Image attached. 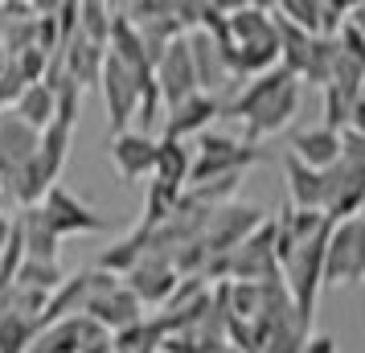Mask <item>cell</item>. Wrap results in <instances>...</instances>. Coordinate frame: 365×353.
I'll return each mask as SVG.
<instances>
[{
	"mask_svg": "<svg viewBox=\"0 0 365 353\" xmlns=\"http://www.w3.org/2000/svg\"><path fill=\"white\" fill-rule=\"evenodd\" d=\"M299 78L287 74L283 66L267 70L259 78L242 83V91L234 99H222V116L226 119H238L242 123V144H255L267 135L283 132L299 111Z\"/></svg>",
	"mask_w": 365,
	"mask_h": 353,
	"instance_id": "obj_1",
	"label": "cell"
},
{
	"mask_svg": "<svg viewBox=\"0 0 365 353\" xmlns=\"http://www.w3.org/2000/svg\"><path fill=\"white\" fill-rule=\"evenodd\" d=\"M222 58L234 83H250L279 66V25L271 4H226V41Z\"/></svg>",
	"mask_w": 365,
	"mask_h": 353,
	"instance_id": "obj_2",
	"label": "cell"
},
{
	"mask_svg": "<svg viewBox=\"0 0 365 353\" xmlns=\"http://www.w3.org/2000/svg\"><path fill=\"white\" fill-rule=\"evenodd\" d=\"M259 160H263V148L242 144V140L222 132H205L197 135V156H193V168H189V185H205V181H217V177H247V168H255Z\"/></svg>",
	"mask_w": 365,
	"mask_h": 353,
	"instance_id": "obj_3",
	"label": "cell"
},
{
	"mask_svg": "<svg viewBox=\"0 0 365 353\" xmlns=\"http://www.w3.org/2000/svg\"><path fill=\"white\" fill-rule=\"evenodd\" d=\"M86 317L103 324L107 333L115 337L123 329H132L135 320H144V304L135 300L132 292L123 287L119 275H107V271L91 267V296H86Z\"/></svg>",
	"mask_w": 365,
	"mask_h": 353,
	"instance_id": "obj_4",
	"label": "cell"
},
{
	"mask_svg": "<svg viewBox=\"0 0 365 353\" xmlns=\"http://www.w3.org/2000/svg\"><path fill=\"white\" fill-rule=\"evenodd\" d=\"M365 280V222H332L324 242V287H349Z\"/></svg>",
	"mask_w": 365,
	"mask_h": 353,
	"instance_id": "obj_5",
	"label": "cell"
},
{
	"mask_svg": "<svg viewBox=\"0 0 365 353\" xmlns=\"http://www.w3.org/2000/svg\"><path fill=\"white\" fill-rule=\"evenodd\" d=\"M41 214H46V222L53 226V235L58 238H74V235H99V230H107V218H103L95 205H86L74 189H66L62 181L41 198Z\"/></svg>",
	"mask_w": 365,
	"mask_h": 353,
	"instance_id": "obj_6",
	"label": "cell"
},
{
	"mask_svg": "<svg viewBox=\"0 0 365 353\" xmlns=\"http://www.w3.org/2000/svg\"><path fill=\"white\" fill-rule=\"evenodd\" d=\"M263 222H267V214L259 210V205L230 202V205H222V210H214V214H210L205 230H201V242H205L210 259H217V255H230L238 242H247V238L255 235Z\"/></svg>",
	"mask_w": 365,
	"mask_h": 353,
	"instance_id": "obj_7",
	"label": "cell"
},
{
	"mask_svg": "<svg viewBox=\"0 0 365 353\" xmlns=\"http://www.w3.org/2000/svg\"><path fill=\"white\" fill-rule=\"evenodd\" d=\"M152 78H156V91H160V107L173 111L177 103H185L189 95H197V74H193V58H189V41L177 37L160 62L152 66Z\"/></svg>",
	"mask_w": 365,
	"mask_h": 353,
	"instance_id": "obj_8",
	"label": "cell"
},
{
	"mask_svg": "<svg viewBox=\"0 0 365 353\" xmlns=\"http://www.w3.org/2000/svg\"><path fill=\"white\" fill-rule=\"evenodd\" d=\"M37 135L41 132H34L13 107H0V181H4V189L13 185L25 173V165L34 160Z\"/></svg>",
	"mask_w": 365,
	"mask_h": 353,
	"instance_id": "obj_9",
	"label": "cell"
},
{
	"mask_svg": "<svg viewBox=\"0 0 365 353\" xmlns=\"http://www.w3.org/2000/svg\"><path fill=\"white\" fill-rule=\"evenodd\" d=\"M177 284H181V275L173 267V259H160V255H144V259L123 275V287H128L144 308H165L168 296L177 292Z\"/></svg>",
	"mask_w": 365,
	"mask_h": 353,
	"instance_id": "obj_10",
	"label": "cell"
},
{
	"mask_svg": "<svg viewBox=\"0 0 365 353\" xmlns=\"http://www.w3.org/2000/svg\"><path fill=\"white\" fill-rule=\"evenodd\" d=\"M111 165L123 185L135 181H152V165H156V140L148 132H119L111 135Z\"/></svg>",
	"mask_w": 365,
	"mask_h": 353,
	"instance_id": "obj_11",
	"label": "cell"
},
{
	"mask_svg": "<svg viewBox=\"0 0 365 353\" xmlns=\"http://www.w3.org/2000/svg\"><path fill=\"white\" fill-rule=\"evenodd\" d=\"M185 41H189V58H193L197 91H201V95H214V99H222V91H226V86H234V74H230V66H226V58H222V46H217L210 34H201V29L185 34Z\"/></svg>",
	"mask_w": 365,
	"mask_h": 353,
	"instance_id": "obj_12",
	"label": "cell"
},
{
	"mask_svg": "<svg viewBox=\"0 0 365 353\" xmlns=\"http://www.w3.org/2000/svg\"><path fill=\"white\" fill-rule=\"evenodd\" d=\"M222 116V99L214 95H189L185 103H177L173 111H165V140H189V135H205L210 123Z\"/></svg>",
	"mask_w": 365,
	"mask_h": 353,
	"instance_id": "obj_13",
	"label": "cell"
},
{
	"mask_svg": "<svg viewBox=\"0 0 365 353\" xmlns=\"http://www.w3.org/2000/svg\"><path fill=\"white\" fill-rule=\"evenodd\" d=\"M292 156H296L299 165L316 168V173H329L336 160H341V135L329 132L324 123L320 128H308V132H296L292 135Z\"/></svg>",
	"mask_w": 365,
	"mask_h": 353,
	"instance_id": "obj_14",
	"label": "cell"
},
{
	"mask_svg": "<svg viewBox=\"0 0 365 353\" xmlns=\"http://www.w3.org/2000/svg\"><path fill=\"white\" fill-rule=\"evenodd\" d=\"M21 235V247H25V259H58V247H62V238L53 235V226L46 222L41 214V205H25L17 218H13Z\"/></svg>",
	"mask_w": 365,
	"mask_h": 353,
	"instance_id": "obj_15",
	"label": "cell"
},
{
	"mask_svg": "<svg viewBox=\"0 0 365 353\" xmlns=\"http://www.w3.org/2000/svg\"><path fill=\"white\" fill-rule=\"evenodd\" d=\"M86 296H91V271H74V275H66V284L58 287V292H50V300H46L41 329H46V324H58V320L86 317Z\"/></svg>",
	"mask_w": 365,
	"mask_h": 353,
	"instance_id": "obj_16",
	"label": "cell"
},
{
	"mask_svg": "<svg viewBox=\"0 0 365 353\" xmlns=\"http://www.w3.org/2000/svg\"><path fill=\"white\" fill-rule=\"evenodd\" d=\"M103 58H107L103 46L86 41V37H74L66 50H62V74H66L70 83H78L83 91H95L99 86V74H103Z\"/></svg>",
	"mask_w": 365,
	"mask_h": 353,
	"instance_id": "obj_17",
	"label": "cell"
},
{
	"mask_svg": "<svg viewBox=\"0 0 365 353\" xmlns=\"http://www.w3.org/2000/svg\"><path fill=\"white\" fill-rule=\"evenodd\" d=\"M283 177H287L292 210H320L324 205V173L299 165L292 152H283Z\"/></svg>",
	"mask_w": 365,
	"mask_h": 353,
	"instance_id": "obj_18",
	"label": "cell"
},
{
	"mask_svg": "<svg viewBox=\"0 0 365 353\" xmlns=\"http://www.w3.org/2000/svg\"><path fill=\"white\" fill-rule=\"evenodd\" d=\"M189 168H193V148L181 144V140H156V165H152V181L173 189L189 185Z\"/></svg>",
	"mask_w": 365,
	"mask_h": 353,
	"instance_id": "obj_19",
	"label": "cell"
},
{
	"mask_svg": "<svg viewBox=\"0 0 365 353\" xmlns=\"http://www.w3.org/2000/svg\"><path fill=\"white\" fill-rule=\"evenodd\" d=\"M148 235H152L148 226H135V230H128L119 242H111V247L99 255V271L119 275V280H123V275H128V271H132L135 263L148 255Z\"/></svg>",
	"mask_w": 365,
	"mask_h": 353,
	"instance_id": "obj_20",
	"label": "cell"
},
{
	"mask_svg": "<svg viewBox=\"0 0 365 353\" xmlns=\"http://www.w3.org/2000/svg\"><path fill=\"white\" fill-rule=\"evenodd\" d=\"M83 333H86V317L58 320V324H46L25 353H83Z\"/></svg>",
	"mask_w": 365,
	"mask_h": 353,
	"instance_id": "obj_21",
	"label": "cell"
},
{
	"mask_svg": "<svg viewBox=\"0 0 365 353\" xmlns=\"http://www.w3.org/2000/svg\"><path fill=\"white\" fill-rule=\"evenodd\" d=\"M13 111H17L34 132H46V128L53 123V116H58V103H53V91L46 83H34L13 99Z\"/></svg>",
	"mask_w": 365,
	"mask_h": 353,
	"instance_id": "obj_22",
	"label": "cell"
},
{
	"mask_svg": "<svg viewBox=\"0 0 365 353\" xmlns=\"http://www.w3.org/2000/svg\"><path fill=\"white\" fill-rule=\"evenodd\" d=\"M17 287H34V292H58V287L66 284V271H62V263L58 259H25L17 271V280H13Z\"/></svg>",
	"mask_w": 365,
	"mask_h": 353,
	"instance_id": "obj_23",
	"label": "cell"
},
{
	"mask_svg": "<svg viewBox=\"0 0 365 353\" xmlns=\"http://www.w3.org/2000/svg\"><path fill=\"white\" fill-rule=\"evenodd\" d=\"M181 193H185V189L160 185V181H148V198H144V218H140V226H148V230L165 226V222L177 214V202H181Z\"/></svg>",
	"mask_w": 365,
	"mask_h": 353,
	"instance_id": "obj_24",
	"label": "cell"
},
{
	"mask_svg": "<svg viewBox=\"0 0 365 353\" xmlns=\"http://www.w3.org/2000/svg\"><path fill=\"white\" fill-rule=\"evenodd\" d=\"M111 17H115V9L103 4V0H86V4H78V37H86V41H95V46L107 50Z\"/></svg>",
	"mask_w": 365,
	"mask_h": 353,
	"instance_id": "obj_25",
	"label": "cell"
},
{
	"mask_svg": "<svg viewBox=\"0 0 365 353\" xmlns=\"http://www.w3.org/2000/svg\"><path fill=\"white\" fill-rule=\"evenodd\" d=\"M332 66H336V41H329V37H316L312 41V53H308V66H304V74H299V83L308 86H324L332 83Z\"/></svg>",
	"mask_w": 365,
	"mask_h": 353,
	"instance_id": "obj_26",
	"label": "cell"
},
{
	"mask_svg": "<svg viewBox=\"0 0 365 353\" xmlns=\"http://www.w3.org/2000/svg\"><path fill=\"white\" fill-rule=\"evenodd\" d=\"M275 13H279L287 25H296L304 34L320 37V0H279Z\"/></svg>",
	"mask_w": 365,
	"mask_h": 353,
	"instance_id": "obj_27",
	"label": "cell"
},
{
	"mask_svg": "<svg viewBox=\"0 0 365 353\" xmlns=\"http://www.w3.org/2000/svg\"><path fill=\"white\" fill-rule=\"evenodd\" d=\"M349 0H320V37H336L341 34V25L349 21Z\"/></svg>",
	"mask_w": 365,
	"mask_h": 353,
	"instance_id": "obj_28",
	"label": "cell"
},
{
	"mask_svg": "<svg viewBox=\"0 0 365 353\" xmlns=\"http://www.w3.org/2000/svg\"><path fill=\"white\" fill-rule=\"evenodd\" d=\"M341 160H349V165L365 177V135H357V132L341 135Z\"/></svg>",
	"mask_w": 365,
	"mask_h": 353,
	"instance_id": "obj_29",
	"label": "cell"
},
{
	"mask_svg": "<svg viewBox=\"0 0 365 353\" xmlns=\"http://www.w3.org/2000/svg\"><path fill=\"white\" fill-rule=\"evenodd\" d=\"M299 353H336V341H332L329 333H316V337L304 341V349H299Z\"/></svg>",
	"mask_w": 365,
	"mask_h": 353,
	"instance_id": "obj_30",
	"label": "cell"
},
{
	"mask_svg": "<svg viewBox=\"0 0 365 353\" xmlns=\"http://www.w3.org/2000/svg\"><path fill=\"white\" fill-rule=\"evenodd\" d=\"M349 25H353V29L365 37V0H357V4L349 9Z\"/></svg>",
	"mask_w": 365,
	"mask_h": 353,
	"instance_id": "obj_31",
	"label": "cell"
},
{
	"mask_svg": "<svg viewBox=\"0 0 365 353\" xmlns=\"http://www.w3.org/2000/svg\"><path fill=\"white\" fill-rule=\"evenodd\" d=\"M9 238H13V218H9V214H0V251L9 247Z\"/></svg>",
	"mask_w": 365,
	"mask_h": 353,
	"instance_id": "obj_32",
	"label": "cell"
},
{
	"mask_svg": "<svg viewBox=\"0 0 365 353\" xmlns=\"http://www.w3.org/2000/svg\"><path fill=\"white\" fill-rule=\"evenodd\" d=\"M217 353H242V349H234V345H222V349H217Z\"/></svg>",
	"mask_w": 365,
	"mask_h": 353,
	"instance_id": "obj_33",
	"label": "cell"
},
{
	"mask_svg": "<svg viewBox=\"0 0 365 353\" xmlns=\"http://www.w3.org/2000/svg\"><path fill=\"white\" fill-rule=\"evenodd\" d=\"M357 218H361V222H365V205H361V214H357Z\"/></svg>",
	"mask_w": 365,
	"mask_h": 353,
	"instance_id": "obj_34",
	"label": "cell"
},
{
	"mask_svg": "<svg viewBox=\"0 0 365 353\" xmlns=\"http://www.w3.org/2000/svg\"><path fill=\"white\" fill-rule=\"evenodd\" d=\"M361 99H365V78H361Z\"/></svg>",
	"mask_w": 365,
	"mask_h": 353,
	"instance_id": "obj_35",
	"label": "cell"
},
{
	"mask_svg": "<svg viewBox=\"0 0 365 353\" xmlns=\"http://www.w3.org/2000/svg\"><path fill=\"white\" fill-rule=\"evenodd\" d=\"M0 189H4V181H0Z\"/></svg>",
	"mask_w": 365,
	"mask_h": 353,
	"instance_id": "obj_36",
	"label": "cell"
}]
</instances>
